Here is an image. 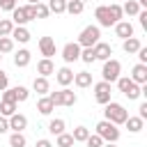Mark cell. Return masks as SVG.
Listing matches in <instances>:
<instances>
[{"instance_id":"6da1fadb","label":"cell","mask_w":147,"mask_h":147,"mask_svg":"<svg viewBox=\"0 0 147 147\" xmlns=\"http://www.w3.org/2000/svg\"><path fill=\"white\" fill-rule=\"evenodd\" d=\"M126 117H129V110L122 106V103H117V101H108L106 103V110H103V119H108L110 124H124L126 122Z\"/></svg>"},{"instance_id":"7a4b0ae2","label":"cell","mask_w":147,"mask_h":147,"mask_svg":"<svg viewBox=\"0 0 147 147\" xmlns=\"http://www.w3.org/2000/svg\"><path fill=\"white\" fill-rule=\"evenodd\" d=\"M96 41H101V30H99V25H87V28L80 30L76 44H78L80 48H92Z\"/></svg>"},{"instance_id":"3957f363","label":"cell","mask_w":147,"mask_h":147,"mask_svg":"<svg viewBox=\"0 0 147 147\" xmlns=\"http://www.w3.org/2000/svg\"><path fill=\"white\" fill-rule=\"evenodd\" d=\"M46 96L53 101V106H67V108L76 106V101H78V96H76L71 90H67V87H62L60 92H48Z\"/></svg>"},{"instance_id":"277c9868","label":"cell","mask_w":147,"mask_h":147,"mask_svg":"<svg viewBox=\"0 0 147 147\" xmlns=\"http://www.w3.org/2000/svg\"><path fill=\"white\" fill-rule=\"evenodd\" d=\"M96 136L103 140V142H117L119 140V129L115 124H110L108 119H101L96 124Z\"/></svg>"},{"instance_id":"5b68a950","label":"cell","mask_w":147,"mask_h":147,"mask_svg":"<svg viewBox=\"0 0 147 147\" xmlns=\"http://www.w3.org/2000/svg\"><path fill=\"white\" fill-rule=\"evenodd\" d=\"M119 74H122V64H119V60H106L103 62V69H101V78L106 80V83H115L117 78H119Z\"/></svg>"},{"instance_id":"8992f818","label":"cell","mask_w":147,"mask_h":147,"mask_svg":"<svg viewBox=\"0 0 147 147\" xmlns=\"http://www.w3.org/2000/svg\"><path fill=\"white\" fill-rule=\"evenodd\" d=\"M110 94H113V87H110V83H106V80H101V83H94V99H96V103L106 106V103L110 101Z\"/></svg>"},{"instance_id":"52a82bcc","label":"cell","mask_w":147,"mask_h":147,"mask_svg":"<svg viewBox=\"0 0 147 147\" xmlns=\"http://www.w3.org/2000/svg\"><path fill=\"white\" fill-rule=\"evenodd\" d=\"M78 57H80V46H78L76 41L64 44V48H62V60H64L67 64H71V62H76Z\"/></svg>"},{"instance_id":"ba28073f","label":"cell","mask_w":147,"mask_h":147,"mask_svg":"<svg viewBox=\"0 0 147 147\" xmlns=\"http://www.w3.org/2000/svg\"><path fill=\"white\" fill-rule=\"evenodd\" d=\"M94 18L99 21V25H101V28H110V25H115V21L110 18L108 5H99V7L94 9Z\"/></svg>"},{"instance_id":"9c48e42d","label":"cell","mask_w":147,"mask_h":147,"mask_svg":"<svg viewBox=\"0 0 147 147\" xmlns=\"http://www.w3.org/2000/svg\"><path fill=\"white\" fill-rule=\"evenodd\" d=\"M7 122H9V129H11L14 133H23L25 126H28V117L21 115V113H14L11 117H7Z\"/></svg>"},{"instance_id":"30bf717a","label":"cell","mask_w":147,"mask_h":147,"mask_svg":"<svg viewBox=\"0 0 147 147\" xmlns=\"http://www.w3.org/2000/svg\"><path fill=\"white\" fill-rule=\"evenodd\" d=\"M136 85H147V64H136L133 69H131V76H129Z\"/></svg>"},{"instance_id":"8fae6325","label":"cell","mask_w":147,"mask_h":147,"mask_svg":"<svg viewBox=\"0 0 147 147\" xmlns=\"http://www.w3.org/2000/svg\"><path fill=\"white\" fill-rule=\"evenodd\" d=\"M39 51H41L44 57L51 60V57L55 55V51H57V48H55V39H53V37H41V39H39Z\"/></svg>"},{"instance_id":"7c38bea8","label":"cell","mask_w":147,"mask_h":147,"mask_svg":"<svg viewBox=\"0 0 147 147\" xmlns=\"http://www.w3.org/2000/svg\"><path fill=\"white\" fill-rule=\"evenodd\" d=\"M92 48H94V55H96V60H101V62L110 60V55H113V46H110V44H106V41H96Z\"/></svg>"},{"instance_id":"4fadbf2b","label":"cell","mask_w":147,"mask_h":147,"mask_svg":"<svg viewBox=\"0 0 147 147\" xmlns=\"http://www.w3.org/2000/svg\"><path fill=\"white\" fill-rule=\"evenodd\" d=\"M115 34L124 41V39L133 37V25H131L129 21H117V23H115Z\"/></svg>"},{"instance_id":"5bb4252c","label":"cell","mask_w":147,"mask_h":147,"mask_svg":"<svg viewBox=\"0 0 147 147\" xmlns=\"http://www.w3.org/2000/svg\"><path fill=\"white\" fill-rule=\"evenodd\" d=\"M14 41H18V44H28L30 41V30L25 28V25H14V30H11V34H9Z\"/></svg>"},{"instance_id":"9a60e30c","label":"cell","mask_w":147,"mask_h":147,"mask_svg":"<svg viewBox=\"0 0 147 147\" xmlns=\"http://www.w3.org/2000/svg\"><path fill=\"white\" fill-rule=\"evenodd\" d=\"M55 80H57L62 87H67V85H71V83H74V71H71L69 67H62V69H57V71H55Z\"/></svg>"},{"instance_id":"2e32d148","label":"cell","mask_w":147,"mask_h":147,"mask_svg":"<svg viewBox=\"0 0 147 147\" xmlns=\"http://www.w3.org/2000/svg\"><path fill=\"white\" fill-rule=\"evenodd\" d=\"M37 74L44 76V78H48L51 74H55V64H53V60H48V57L39 60V62H37Z\"/></svg>"},{"instance_id":"e0dca14e","label":"cell","mask_w":147,"mask_h":147,"mask_svg":"<svg viewBox=\"0 0 147 147\" xmlns=\"http://www.w3.org/2000/svg\"><path fill=\"white\" fill-rule=\"evenodd\" d=\"M32 90H34L39 96H46V94H48V90H51V85H48V78H44V76H37V78L32 80Z\"/></svg>"},{"instance_id":"ac0fdd59","label":"cell","mask_w":147,"mask_h":147,"mask_svg":"<svg viewBox=\"0 0 147 147\" xmlns=\"http://www.w3.org/2000/svg\"><path fill=\"white\" fill-rule=\"evenodd\" d=\"M30 60H32V53L28 51V48H21L16 55H14V64L18 67V69H23V67H28L30 64Z\"/></svg>"},{"instance_id":"d6986e66","label":"cell","mask_w":147,"mask_h":147,"mask_svg":"<svg viewBox=\"0 0 147 147\" xmlns=\"http://www.w3.org/2000/svg\"><path fill=\"white\" fill-rule=\"evenodd\" d=\"M74 85L76 87H90L92 85V74L90 71H78V74H74Z\"/></svg>"},{"instance_id":"ffe728a7","label":"cell","mask_w":147,"mask_h":147,"mask_svg":"<svg viewBox=\"0 0 147 147\" xmlns=\"http://www.w3.org/2000/svg\"><path fill=\"white\" fill-rule=\"evenodd\" d=\"M14 25H25V23H30L28 21V14H25V7H16L14 11H11V18H9Z\"/></svg>"},{"instance_id":"44dd1931","label":"cell","mask_w":147,"mask_h":147,"mask_svg":"<svg viewBox=\"0 0 147 147\" xmlns=\"http://www.w3.org/2000/svg\"><path fill=\"white\" fill-rule=\"evenodd\" d=\"M142 44H140V39H136V37H129V39H124L122 41V48H124V53H129V55H133V53H138V48H140Z\"/></svg>"},{"instance_id":"7402d4cb","label":"cell","mask_w":147,"mask_h":147,"mask_svg":"<svg viewBox=\"0 0 147 147\" xmlns=\"http://www.w3.org/2000/svg\"><path fill=\"white\" fill-rule=\"evenodd\" d=\"M126 129H129V133H140L142 131V126H145V119H140V117H126Z\"/></svg>"},{"instance_id":"603a6c76","label":"cell","mask_w":147,"mask_h":147,"mask_svg":"<svg viewBox=\"0 0 147 147\" xmlns=\"http://www.w3.org/2000/svg\"><path fill=\"white\" fill-rule=\"evenodd\" d=\"M64 129H67V122H64L62 117H55V119H51V122H48V131H51L53 136L64 133Z\"/></svg>"},{"instance_id":"cb8c5ba5","label":"cell","mask_w":147,"mask_h":147,"mask_svg":"<svg viewBox=\"0 0 147 147\" xmlns=\"http://www.w3.org/2000/svg\"><path fill=\"white\" fill-rule=\"evenodd\" d=\"M53 101L48 99V96H41L39 101H37V110H39V115H51L53 113Z\"/></svg>"},{"instance_id":"d4e9b609","label":"cell","mask_w":147,"mask_h":147,"mask_svg":"<svg viewBox=\"0 0 147 147\" xmlns=\"http://www.w3.org/2000/svg\"><path fill=\"white\" fill-rule=\"evenodd\" d=\"M140 9H142V7H140L136 0H126V2H124V7H122V14H129V16H138V14H140Z\"/></svg>"},{"instance_id":"484cf974","label":"cell","mask_w":147,"mask_h":147,"mask_svg":"<svg viewBox=\"0 0 147 147\" xmlns=\"http://www.w3.org/2000/svg\"><path fill=\"white\" fill-rule=\"evenodd\" d=\"M87 136H90V129H87V126H76V129H74V133H71L74 142H85V140H87Z\"/></svg>"},{"instance_id":"4316f807","label":"cell","mask_w":147,"mask_h":147,"mask_svg":"<svg viewBox=\"0 0 147 147\" xmlns=\"http://www.w3.org/2000/svg\"><path fill=\"white\" fill-rule=\"evenodd\" d=\"M83 9H85V5L80 0H71V2H67V9L64 11H69L71 16H78V14H83Z\"/></svg>"},{"instance_id":"83f0119b","label":"cell","mask_w":147,"mask_h":147,"mask_svg":"<svg viewBox=\"0 0 147 147\" xmlns=\"http://www.w3.org/2000/svg\"><path fill=\"white\" fill-rule=\"evenodd\" d=\"M48 11H53V14H64V9H67V2L64 0H48Z\"/></svg>"},{"instance_id":"f1b7e54d","label":"cell","mask_w":147,"mask_h":147,"mask_svg":"<svg viewBox=\"0 0 147 147\" xmlns=\"http://www.w3.org/2000/svg\"><path fill=\"white\" fill-rule=\"evenodd\" d=\"M16 113V103H11V101H0V115L2 117H11Z\"/></svg>"},{"instance_id":"f546056e","label":"cell","mask_w":147,"mask_h":147,"mask_svg":"<svg viewBox=\"0 0 147 147\" xmlns=\"http://www.w3.org/2000/svg\"><path fill=\"white\" fill-rule=\"evenodd\" d=\"M25 145H28V140H25L23 133H11L9 136V147H25Z\"/></svg>"},{"instance_id":"4dcf8cb0","label":"cell","mask_w":147,"mask_h":147,"mask_svg":"<svg viewBox=\"0 0 147 147\" xmlns=\"http://www.w3.org/2000/svg\"><path fill=\"white\" fill-rule=\"evenodd\" d=\"M57 140H55V145L57 147H74V138H71V133H60V136H55Z\"/></svg>"},{"instance_id":"1f68e13d","label":"cell","mask_w":147,"mask_h":147,"mask_svg":"<svg viewBox=\"0 0 147 147\" xmlns=\"http://www.w3.org/2000/svg\"><path fill=\"white\" fill-rule=\"evenodd\" d=\"M108 11H110V18L117 23V21H122V5H117V2H113V5H108Z\"/></svg>"},{"instance_id":"d6a6232c","label":"cell","mask_w":147,"mask_h":147,"mask_svg":"<svg viewBox=\"0 0 147 147\" xmlns=\"http://www.w3.org/2000/svg\"><path fill=\"white\" fill-rule=\"evenodd\" d=\"M78 60H83L85 64H92L94 60H96V55H94V48H80V57Z\"/></svg>"},{"instance_id":"836d02e7","label":"cell","mask_w":147,"mask_h":147,"mask_svg":"<svg viewBox=\"0 0 147 147\" xmlns=\"http://www.w3.org/2000/svg\"><path fill=\"white\" fill-rule=\"evenodd\" d=\"M14 51V39L11 37H0V55Z\"/></svg>"},{"instance_id":"e575fe53","label":"cell","mask_w":147,"mask_h":147,"mask_svg":"<svg viewBox=\"0 0 147 147\" xmlns=\"http://www.w3.org/2000/svg\"><path fill=\"white\" fill-rule=\"evenodd\" d=\"M14 30V23L9 18H0V37H9Z\"/></svg>"},{"instance_id":"d590c367","label":"cell","mask_w":147,"mask_h":147,"mask_svg":"<svg viewBox=\"0 0 147 147\" xmlns=\"http://www.w3.org/2000/svg\"><path fill=\"white\" fill-rule=\"evenodd\" d=\"M115 83H117V87H119V92H122V94H124V92H126V90H129V87L133 85V80H131L129 76H119V78H117Z\"/></svg>"},{"instance_id":"8d00e7d4","label":"cell","mask_w":147,"mask_h":147,"mask_svg":"<svg viewBox=\"0 0 147 147\" xmlns=\"http://www.w3.org/2000/svg\"><path fill=\"white\" fill-rule=\"evenodd\" d=\"M48 14H51V11H48V7H46L44 2H37V5H34V16H37V18H48Z\"/></svg>"},{"instance_id":"74e56055","label":"cell","mask_w":147,"mask_h":147,"mask_svg":"<svg viewBox=\"0 0 147 147\" xmlns=\"http://www.w3.org/2000/svg\"><path fill=\"white\" fill-rule=\"evenodd\" d=\"M14 92H16V103H21V101H28V96H30V92H28V87H23V85H18V87H14Z\"/></svg>"},{"instance_id":"f35d334b","label":"cell","mask_w":147,"mask_h":147,"mask_svg":"<svg viewBox=\"0 0 147 147\" xmlns=\"http://www.w3.org/2000/svg\"><path fill=\"white\" fill-rule=\"evenodd\" d=\"M85 145H87V147H101V145H103V140H101L96 133H90V136H87V140H85Z\"/></svg>"},{"instance_id":"ab89813d","label":"cell","mask_w":147,"mask_h":147,"mask_svg":"<svg viewBox=\"0 0 147 147\" xmlns=\"http://www.w3.org/2000/svg\"><path fill=\"white\" fill-rule=\"evenodd\" d=\"M16 7V0H0V11H14Z\"/></svg>"},{"instance_id":"60d3db41","label":"cell","mask_w":147,"mask_h":147,"mask_svg":"<svg viewBox=\"0 0 147 147\" xmlns=\"http://www.w3.org/2000/svg\"><path fill=\"white\" fill-rule=\"evenodd\" d=\"M2 101H11V103H16V92H14V87H7V90L2 92Z\"/></svg>"},{"instance_id":"b9f144b4","label":"cell","mask_w":147,"mask_h":147,"mask_svg":"<svg viewBox=\"0 0 147 147\" xmlns=\"http://www.w3.org/2000/svg\"><path fill=\"white\" fill-rule=\"evenodd\" d=\"M7 87H9V78H7V74L0 69V92H5Z\"/></svg>"},{"instance_id":"7bdbcfd3","label":"cell","mask_w":147,"mask_h":147,"mask_svg":"<svg viewBox=\"0 0 147 147\" xmlns=\"http://www.w3.org/2000/svg\"><path fill=\"white\" fill-rule=\"evenodd\" d=\"M138 60H140V64H147V48L145 46L138 48Z\"/></svg>"},{"instance_id":"ee69618b","label":"cell","mask_w":147,"mask_h":147,"mask_svg":"<svg viewBox=\"0 0 147 147\" xmlns=\"http://www.w3.org/2000/svg\"><path fill=\"white\" fill-rule=\"evenodd\" d=\"M25 14H28V21H37V16H34V5H25Z\"/></svg>"},{"instance_id":"f6af8a7d","label":"cell","mask_w":147,"mask_h":147,"mask_svg":"<svg viewBox=\"0 0 147 147\" xmlns=\"http://www.w3.org/2000/svg\"><path fill=\"white\" fill-rule=\"evenodd\" d=\"M138 117H140V119H147V101L140 103V108H138Z\"/></svg>"},{"instance_id":"bcb514c9","label":"cell","mask_w":147,"mask_h":147,"mask_svg":"<svg viewBox=\"0 0 147 147\" xmlns=\"http://www.w3.org/2000/svg\"><path fill=\"white\" fill-rule=\"evenodd\" d=\"M7 131H9V122H7V117H2V115H0V136H2V133H7Z\"/></svg>"},{"instance_id":"7dc6e473","label":"cell","mask_w":147,"mask_h":147,"mask_svg":"<svg viewBox=\"0 0 147 147\" xmlns=\"http://www.w3.org/2000/svg\"><path fill=\"white\" fill-rule=\"evenodd\" d=\"M138 18H140V25H142V28L147 30V11H142V9H140V14H138Z\"/></svg>"},{"instance_id":"c3c4849f","label":"cell","mask_w":147,"mask_h":147,"mask_svg":"<svg viewBox=\"0 0 147 147\" xmlns=\"http://www.w3.org/2000/svg\"><path fill=\"white\" fill-rule=\"evenodd\" d=\"M37 147H53V142L46 140V138H41V140H37Z\"/></svg>"},{"instance_id":"681fc988","label":"cell","mask_w":147,"mask_h":147,"mask_svg":"<svg viewBox=\"0 0 147 147\" xmlns=\"http://www.w3.org/2000/svg\"><path fill=\"white\" fill-rule=\"evenodd\" d=\"M101 147H117V145H115V142H103Z\"/></svg>"},{"instance_id":"f907efd6","label":"cell","mask_w":147,"mask_h":147,"mask_svg":"<svg viewBox=\"0 0 147 147\" xmlns=\"http://www.w3.org/2000/svg\"><path fill=\"white\" fill-rule=\"evenodd\" d=\"M136 2H138L140 7H145V5H147V0H136Z\"/></svg>"},{"instance_id":"816d5d0a","label":"cell","mask_w":147,"mask_h":147,"mask_svg":"<svg viewBox=\"0 0 147 147\" xmlns=\"http://www.w3.org/2000/svg\"><path fill=\"white\" fill-rule=\"evenodd\" d=\"M37 2H41V0H28V5H37Z\"/></svg>"},{"instance_id":"f5cc1de1","label":"cell","mask_w":147,"mask_h":147,"mask_svg":"<svg viewBox=\"0 0 147 147\" xmlns=\"http://www.w3.org/2000/svg\"><path fill=\"white\" fill-rule=\"evenodd\" d=\"M80 2H83V5H85V2H90V0H80Z\"/></svg>"},{"instance_id":"db71d44e","label":"cell","mask_w":147,"mask_h":147,"mask_svg":"<svg viewBox=\"0 0 147 147\" xmlns=\"http://www.w3.org/2000/svg\"><path fill=\"white\" fill-rule=\"evenodd\" d=\"M64 2H71V0H64Z\"/></svg>"},{"instance_id":"11a10c76","label":"cell","mask_w":147,"mask_h":147,"mask_svg":"<svg viewBox=\"0 0 147 147\" xmlns=\"http://www.w3.org/2000/svg\"><path fill=\"white\" fill-rule=\"evenodd\" d=\"M0 62H2V55H0Z\"/></svg>"},{"instance_id":"9f6ffc18","label":"cell","mask_w":147,"mask_h":147,"mask_svg":"<svg viewBox=\"0 0 147 147\" xmlns=\"http://www.w3.org/2000/svg\"><path fill=\"white\" fill-rule=\"evenodd\" d=\"M0 14H2V11H0Z\"/></svg>"}]
</instances>
